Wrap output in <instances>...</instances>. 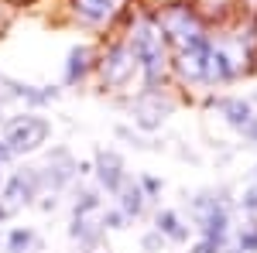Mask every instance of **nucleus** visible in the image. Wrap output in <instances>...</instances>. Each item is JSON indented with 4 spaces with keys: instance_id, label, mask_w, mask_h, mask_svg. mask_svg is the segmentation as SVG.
Segmentation results:
<instances>
[{
    "instance_id": "obj_14",
    "label": "nucleus",
    "mask_w": 257,
    "mask_h": 253,
    "mask_svg": "<svg viewBox=\"0 0 257 253\" xmlns=\"http://www.w3.org/2000/svg\"><path fill=\"white\" fill-rule=\"evenodd\" d=\"M93 209H99V195L93 192V188H86V192H79V195H76V205H72L76 219H86V215L93 212Z\"/></svg>"
},
{
    "instance_id": "obj_1",
    "label": "nucleus",
    "mask_w": 257,
    "mask_h": 253,
    "mask_svg": "<svg viewBox=\"0 0 257 253\" xmlns=\"http://www.w3.org/2000/svg\"><path fill=\"white\" fill-rule=\"evenodd\" d=\"M131 52H134L138 65L144 69L148 86H155L165 76V35H161V28L155 21L134 24V31H131Z\"/></svg>"
},
{
    "instance_id": "obj_22",
    "label": "nucleus",
    "mask_w": 257,
    "mask_h": 253,
    "mask_svg": "<svg viewBox=\"0 0 257 253\" xmlns=\"http://www.w3.org/2000/svg\"><path fill=\"white\" fill-rule=\"evenodd\" d=\"M41 209H45V212H52V209H55V198H52V195H45V202H41Z\"/></svg>"
},
{
    "instance_id": "obj_11",
    "label": "nucleus",
    "mask_w": 257,
    "mask_h": 253,
    "mask_svg": "<svg viewBox=\"0 0 257 253\" xmlns=\"http://www.w3.org/2000/svg\"><path fill=\"white\" fill-rule=\"evenodd\" d=\"M216 106L226 113V120H230L233 127H240V130H247V127L254 123V117H250V106H247L243 99H219Z\"/></svg>"
},
{
    "instance_id": "obj_9",
    "label": "nucleus",
    "mask_w": 257,
    "mask_h": 253,
    "mask_svg": "<svg viewBox=\"0 0 257 253\" xmlns=\"http://www.w3.org/2000/svg\"><path fill=\"white\" fill-rule=\"evenodd\" d=\"M86 72H89V48L86 45H76L69 52V62H65V82L76 86V82L86 79Z\"/></svg>"
},
{
    "instance_id": "obj_5",
    "label": "nucleus",
    "mask_w": 257,
    "mask_h": 253,
    "mask_svg": "<svg viewBox=\"0 0 257 253\" xmlns=\"http://www.w3.org/2000/svg\"><path fill=\"white\" fill-rule=\"evenodd\" d=\"M93 171H96L99 185H103L110 195H117L120 188H123V181H127V175H123V161H120V154H113V151H99Z\"/></svg>"
},
{
    "instance_id": "obj_24",
    "label": "nucleus",
    "mask_w": 257,
    "mask_h": 253,
    "mask_svg": "<svg viewBox=\"0 0 257 253\" xmlns=\"http://www.w3.org/2000/svg\"><path fill=\"white\" fill-rule=\"evenodd\" d=\"M0 246H4V236H0Z\"/></svg>"
},
{
    "instance_id": "obj_2",
    "label": "nucleus",
    "mask_w": 257,
    "mask_h": 253,
    "mask_svg": "<svg viewBox=\"0 0 257 253\" xmlns=\"http://www.w3.org/2000/svg\"><path fill=\"white\" fill-rule=\"evenodd\" d=\"M48 134H52V123L45 117H35V113H21V117L4 123V144L11 147L14 157L38 151L41 144L48 140Z\"/></svg>"
},
{
    "instance_id": "obj_13",
    "label": "nucleus",
    "mask_w": 257,
    "mask_h": 253,
    "mask_svg": "<svg viewBox=\"0 0 257 253\" xmlns=\"http://www.w3.org/2000/svg\"><path fill=\"white\" fill-rule=\"evenodd\" d=\"M69 236H72V239H79L86 250H93V246H96V239L103 236V226H93L89 219H72V226H69Z\"/></svg>"
},
{
    "instance_id": "obj_10",
    "label": "nucleus",
    "mask_w": 257,
    "mask_h": 253,
    "mask_svg": "<svg viewBox=\"0 0 257 253\" xmlns=\"http://www.w3.org/2000/svg\"><path fill=\"white\" fill-rule=\"evenodd\" d=\"M35 246H38V233L28 226H14L4 239V253H31Z\"/></svg>"
},
{
    "instance_id": "obj_19",
    "label": "nucleus",
    "mask_w": 257,
    "mask_h": 253,
    "mask_svg": "<svg viewBox=\"0 0 257 253\" xmlns=\"http://www.w3.org/2000/svg\"><path fill=\"white\" fill-rule=\"evenodd\" d=\"M243 209L247 212H257V188H250V192L243 195Z\"/></svg>"
},
{
    "instance_id": "obj_7",
    "label": "nucleus",
    "mask_w": 257,
    "mask_h": 253,
    "mask_svg": "<svg viewBox=\"0 0 257 253\" xmlns=\"http://www.w3.org/2000/svg\"><path fill=\"white\" fill-rule=\"evenodd\" d=\"M117 4H120V0H72L76 18L86 21V24H106V21L113 18Z\"/></svg>"
},
{
    "instance_id": "obj_15",
    "label": "nucleus",
    "mask_w": 257,
    "mask_h": 253,
    "mask_svg": "<svg viewBox=\"0 0 257 253\" xmlns=\"http://www.w3.org/2000/svg\"><path fill=\"white\" fill-rule=\"evenodd\" d=\"M123 222H127V215L120 212V209H110V212H103V229H123Z\"/></svg>"
},
{
    "instance_id": "obj_6",
    "label": "nucleus",
    "mask_w": 257,
    "mask_h": 253,
    "mask_svg": "<svg viewBox=\"0 0 257 253\" xmlns=\"http://www.w3.org/2000/svg\"><path fill=\"white\" fill-rule=\"evenodd\" d=\"M0 82L7 86V96L21 99L28 106H45V103L59 99V89H52V86H28V82H18V79H0Z\"/></svg>"
},
{
    "instance_id": "obj_16",
    "label": "nucleus",
    "mask_w": 257,
    "mask_h": 253,
    "mask_svg": "<svg viewBox=\"0 0 257 253\" xmlns=\"http://www.w3.org/2000/svg\"><path fill=\"white\" fill-rule=\"evenodd\" d=\"M138 185H141V192L148 195V198H155V195L161 192V181H158V178H151V175H144V178L138 181Z\"/></svg>"
},
{
    "instance_id": "obj_4",
    "label": "nucleus",
    "mask_w": 257,
    "mask_h": 253,
    "mask_svg": "<svg viewBox=\"0 0 257 253\" xmlns=\"http://www.w3.org/2000/svg\"><path fill=\"white\" fill-rule=\"evenodd\" d=\"M41 188H45L41 171H35V168H21V171H14V175L4 181L0 195H4L11 205H31V202L41 195Z\"/></svg>"
},
{
    "instance_id": "obj_23",
    "label": "nucleus",
    "mask_w": 257,
    "mask_h": 253,
    "mask_svg": "<svg viewBox=\"0 0 257 253\" xmlns=\"http://www.w3.org/2000/svg\"><path fill=\"white\" fill-rule=\"evenodd\" d=\"M0 188H4V178H0Z\"/></svg>"
},
{
    "instance_id": "obj_12",
    "label": "nucleus",
    "mask_w": 257,
    "mask_h": 253,
    "mask_svg": "<svg viewBox=\"0 0 257 253\" xmlns=\"http://www.w3.org/2000/svg\"><path fill=\"white\" fill-rule=\"evenodd\" d=\"M155 229H158L161 236H168V239H175V243H182L185 236H189V229L178 222V215L172 212V209H161L158 219H155Z\"/></svg>"
},
{
    "instance_id": "obj_21",
    "label": "nucleus",
    "mask_w": 257,
    "mask_h": 253,
    "mask_svg": "<svg viewBox=\"0 0 257 253\" xmlns=\"http://www.w3.org/2000/svg\"><path fill=\"white\" fill-rule=\"evenodd\" d=\"M7 161H14V154H11V147L0 140V164H7Z\"/></svg>"
},
{
    "instance_id": "obj_20",
    "label": "nucleus",
    "mask_w": 257,
    "mask_h": 253,
    "mask_svg": "<svg viewBox=\"0 0 257 253\" xmlns=\"http://www.w3.org/2000/svg\"><path fill=\"white\" fill-rule=\"evenodd\" d=\"M240 246H243V250H257V233L240 236Z\"/></svg>"
},
{
    "instance_id": "obj_17",
    "label": "nucleus",
    "mask_w": 257,
    "mask_h": 253,
    "mask_svg": "<svg viewBox=\"0 0 257 253\" xmlns=\"http://www.w3.org/2000/svg\"><path fill=\"white\" fill-rule=\"evenodd\" d=\"M161 243H165V236H161L158 229H155V233H148V236H144V239H141V246H144V250H148V253L161 250Z\"/></svg>"
},
{
    "instance_id": "obj_18",
    "label": "nucleus",
    "mask_w": 257,
    "mask_h": 253,
    "mask_svg": "<svg viewBox=\"0 0 257 253\" xmlns=\"http://www.w3.org/2000/svg\"><path fill=\"white\" fill-rule=\"evenodd\" d=\"M192 253H219V243L216 239H202V243L192 246Z\"/></svg>"
},
{
    "instance_id": "obj_3",
    "label": "nucleus",
    "mask_w": 257,
    "mask_h": 253,
    "mask_svg": "<svg viewBox=\"0 0 257 253\" xmlns=\"http://www.w3.org/2000/svg\"><path fill=\"white\" fill-rule=\"evenodd\" d=\"M134 69H138V59H134L131 45H113V48L103 55V62H99V76H103L106 86H113V89L127 86L131 76H134Z\"/></svg>"
},
{
    "instance_id": "obj_25",
    "label": "nucleus",
    "mask_w": 257,
    "mask_h": 253,
    "mask_svg": "<svg viewBox=\"0 0 257 253\" xmlns=\"http://www.w3.org/2000/svg\"><path fill=\"white\" fill-rule=\"evenodd\" d=\"M0 79H4V72H0Z\"/></svg>"
},
{
    "instance_id": "obj_8",
    "label": "nucleus",
    "mask_w": 257,
    "mask_h": 253,
    "mask_svg": "<svg viewBox=\"0 0 257 253\" xmlns=\"http://www.w3.org/2000/svg\"><path fill=\"white\" fill-rule=\"evenodd\" d=\"M117 198H120V212L127 215V219H131V215L138 219V215L144 212V202H148V195L141 192V185H138V181H131V178L123 181V188L117 192Z\"/></svg>"
}]
</instances>
